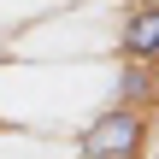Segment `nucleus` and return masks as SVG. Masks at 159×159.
<instances>
[{
    "label": "nucleus",
    "instance_id": "f257e3e1",
    "mask_svg": "<svg viewBox=\"0 0 159 159\" xmlns=\"http://www.w3.org/2000/svg\"><path fill=\"white\" fill-rule=\"evenodd\" d=\"M142 112L136 106H112L83 130V159H136L142 153Z\"/></svg>",
    "mask_w": 159,
    "mask_h": 159
},
{
    "label": "nucleus",
    "instance_id": "f03ea898",
    "mask_svg": "<svg viewBox=\"0 0 159 159\" xmlns=\"http://www.w3.org/2000/svg\"><path fill=\"white\" fill-rule=\"evenodd\" d=\"M124 59H136V65L159 59V0L130 6V18H124Z\"/></svg>",
    "mask_w": 159,
    "mask_h": 159
},
{
    "label": "nucleus",
    "instance_id": "7ed1b4c3",
    "mask_svg": "<svg viewBox=\"0 0 159 159\" xmlns=\"http://www.w3.org/2000/svg\"><path fill=\"white\" fill-rule=\"evenodd\" d=\"M118 89L130 94V106H142V100H148V89H153V83H148V65H124V77H118Z\"/></svg>",
    "mask_w": 159,
    "mask_h": 159
}]
</instances>
